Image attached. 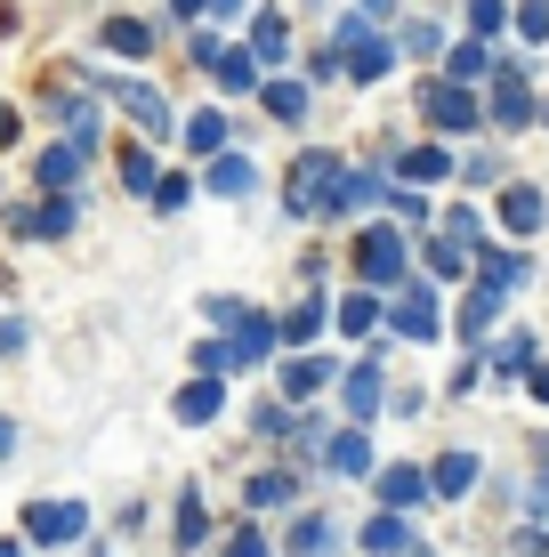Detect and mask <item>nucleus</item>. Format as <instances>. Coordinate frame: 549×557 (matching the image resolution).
Here are the masks:
<instances>
[{"mask_svg":"<svg viewBox=\"0 0 549 557\" xmlns=\"http://www.w3.org/2000/svg\"><path fill=\"white\" fill-rule=\"evenodd\" d=\"M388 348H396V339L380 332V339H364V356L339 363L332 405H339V420H348V429H372V420L388 412Z\"/></svg>","mask_w":549,"mask_h":557,"instance_id":"nucleus-1","label":"nucleus"},{"mask_svg":"<svg viewBox=\"0 0 549 557\" xmlns=\"http://www.w3.org/2000/svg\"><path fill=\"white\" fill-rule=\"evenodd\" d=\"M348 275L364 283V292H396V283L412 275V235L404 226H388V219H364L355 226V243H348Z\"/></svg>","mask_w":549,"mask_h":557,"instance_id":"nucleus-2","label":"nucleus"},{"mask_svg":"<svg viewBox=\"0 0 549 557\" xmlns=\"http://www.w3.org/2000/svg\"><path fill=\"white\" fill-rule=\"evenodd\" d=\"M89 533H98V517H89V502H73V493H49V502L16 509V542L25 549H82Z\"/></svg>","mask_w":549,"mask_h":557,"instance_id":"nucleus-3","label":"nucleus"},{"mask_svg":"<svg viewBox=\"0 0 549 557\" xmlns=\"http://www.w3.org/2000/svg\"><path fill=\"white\" fill-rule=\"evenodd\" d=\"M332 57H339V73H348L355 89H372V82H388V73H396V41L380 25H364L355 9L332 25Z\"/></svg>","mask_w":549,"mask_h":557,"instance_id":"nucleus-4","label":"nucleus"},{"mask_svg":"<svg viewBox=\"0 0 549 557\" xmlns=\"http://www.w3.org/2000/svg\"><path fill=\"white\" fill-rule=\"evenodd\" d=\"M485 122L501 129V138H517V129H534L541 122V98H534V82H525V57H494V82H485Z\"/></svg>","mask_w":549,"mask_h":557,"instance_id":"nucleus-5","label":"nucleus"},{"mask_svg":"<svg viewBox=\"0 0 549 557\" xmlns=\"http://www.w3.org/2000/svg\"><path fill=\"white\" fill-rule=\"evenodd\" d=\"M380 332H388V339H421V348H428V339H445V292H437L428 275H404V283L388 292Z\"/></svg>","mask_w":549,"mask_h":557,"instance_id":"nucleus-6","label":"nucleus"},{"mask_svg":"<svg viewBox=\"0 0 549 557\" xmlns=\"http://www.w3.org/2000/svg\"><path fill=\"white\" fill-rule=\"evenodd\" d=\"M339 170H348V162H339V153L332 146H299L291 153V170H283V219H291V226H315V202H324V186L339 178Z\"/></svg>","mask_w":549,"mask_h":557,"instance_id":"nucleus-7","label":"nucleus"},{"mask_svg":"<svg viewBox=\"0 0 549 557\" xmlns=\"http://www.w3.org/2000/svg\"><path fill=\"white\" fill-rule=\"evenodd\" d=\"M308 485H315V476H308V469H291V460H259V469L235 485V509H242V517L299 509V502H308Z\"/></svg>","mask_w":549,"mask_h":557,"instance_id":"nucleus-8","label":"nucleus"},{"mask_svg":"<svg viewBox=\"0 0 549 557\" xmlns=\"http://www.w3.org/2000/svg\"><path fill=\"white\" fill-rule=\"evenodd\" d=\"M388 202V170H339L315 202V226H348V219H372Z\"/></svg>","mask_w":549,"mask_h":557,"instance_id":"nucleus-9","label":"nucleus"},{"mask_svg":"<svg viewBox=\"0 0 549 557\" xmlns=\"http://www.w3.org/2000/svg\"><path fill=\"white\" fill-rule=\"evenodd\" d=\"M267 372H275V396H283V405H324L332 380H339V356H324V348H291V356H275Z\"/></svg>","mask_w":549,"mask_h":557,"instance_id":"nucleus-10","label":"nucleus"},{"mask_svg":"<svg viewBox=\"0 0 549 557\" xmlns=\"http://www.w3.org/2000/svg\"><path fill=\"white\" fill-rule=\"evenodd\" d=\"M421 122L437 129V138H469V129H485V106H477V89L428 73V82H421Z\"/></svg>","mask_w":549,"mask_h":557,"instance_id":"nucleus-11","label":"nucleus"},{"mask_svg":"<svg viewBox=\"0 0 549 557\" xmlns=\"http://www.w3.org/2000/svg\"><path fill=\"white\" fill-rule=\"evenodd\" d=\"M339 549H348V533H339V517L315 509V502H299L291 525H283V542H275V557H339Z\"/></svg>","mask_w":549,"mask_h":557,"instance_id":"nucleus-12","label":"nucleus"},{"mask_svg":"<svg viewBox=\"0 0 549 557\" xmlns=\"http://www.w3.org/2000/svg\"><path fill=\"white\" fill-rule=\"evenodd\" d=\"M219 542V517L202 502V485H178L170 493V557H202Z\"/></svg>","mask_w":549,"mask_h":557,"instance_id":"nucleus-13","label":"nucleus"},{"mask_svg":"<svg viewBox=\"0 0 549 557\" xmlns=\"http://www.w3.org/2000/svg\"><path fill=\"white\" fill-rule=\"evenodd\" d=\"M226 388H235V380H211V372H186L178 388H170V420H178V429H219L226 420Z\"/></svg>","mask_w":549,"mask_h":557,"instance_id":"nucleus-14","label":"nucleus"},{"mask_svg":"<svg viewBox=\"0 0 549 557\" xmlns=\"http://www.w3.org/2000/svg\"><path fill=\"white\" fill-rule=\"evenodd\" d=\"M226 348H235V372H267V363L283 356V348H275V307L242 299V315H235V332H226Z\"/></svg>","mask_w":549,"mask_h":557,"instance_id":"nucleus-15","label":"nucleus"},{"mask_svg":"<svg viewBox=\"0 0 549 557\" xmlns=\"http://www.w3.org/2000/svg\"><path fill=\"white\" fill-rule=\"evenodd\" d=\"M82 186H89V153L73 138H49L33 153V195H82Z\"/></svg>","mask_w":549,"mask_h":557,"instance_id":"nucleus-16","label":"nucleus"},{"mask_svg":"<svg viewBox=\"0 0 549 557\" xmlns=\"http://www.w3.org/2000/svg\"><path fill=\"white\" fill-rule=\"evenodd\" d=\"M195 186L219 195V202H251L259 195V162L242 146H226V153H211V162H195Z\"/></svg>","mask_w":549,"mask_h":557,"instance_id":"nucleus-17","label":"nucleus"},{"mask_svg":"<svg viewBox=\"0 0 549 557\" xmlns=\"http://www.w3.org/2000/svg\"><path fill=\"white\" fill-rule=\"evenodd\" d=\"M364 485H372V502L396 509V517L428 509V469H421V460H380V469H372Z\"/></svg>","mask_w":549,"mask_h":557,"instance_id":"nucleus-18","label":"nucleus"},{"mask_svg":"<svg viewBox=\"0 0 549 557\" xmlns=\"http://www.w3.org/2000/svg\"><path fill=\"white\" fill-rule=\"evenodd\" d=\"M372 469H380V453H372V429H348V420H339V429H332V445H324V460H315V476L364 485Z\"/></svg>","mask_w":549,"mask_h":557,"instance_id":"nucleus-19","label":"nucleus"},{"mask_svg":"<svg viewBox=\"0 0 549 557\" xmlns=\"http://www.w3.org/2000/svg\"><path fill=\"white\" fill-rule=\"evenodd\" d=\"M324 332H332V299H324V292H299V299L275 315V348H283V356H291V348H324Z\"/></svg>","mask_w":549,"mask_h":557,"instance_id":"nucleus-20","label":"nucleus"},{"mask_svg":"<svg viewBox=\"0 0 549 557\" xmlns=\"http://www.w3.org/2000/svg\"><path fill=\"white\" fill-rule=\"evenodd\" d=\"M242 49H251L259 73H283V65H291V16H283V9H251V16H242Z\"/></svg>","mask_w":549,"mask_h":557,"instance_id":"nucleus-21","label":"nucleus"},{"mask_svg":"<svg viewBox=\"0 0 549 557\" xmlns=\"http://www.w3.org/2000/svg\"><path fill=\"white\" fill-rule=\"evenodd\" d=\"M98 49L113 57V65H146V57L162 49V25H154V16H105V25H98Z\"/></svg>","mask_w":549,"mask_h":557,"instance_id":"nucleus-22","label":"nucleus"},{"mask_svg":"<svg viewBox=\"0 0 549 557\" xmlns=\"http://www.w3.org/2000/svg\"><path fill=\"white\" fill-rule=\"evenodd\" d=\"M452 162H461V153H452L445 138H421V146H404V153L388 162V178H396V186H421V195H428V186L452 178Z\"/></svg>","mask_w":549,"mask_h":557,"instance_id":"nucleus-23","label":"nucleus"},{"mask_svg":"<svg viewBox=\"0 0 549 557\" xmlns=\"http://www.w3.org/2000/svg\"><path fill=\"white\" fill-rule=\"evenodd\" d=\"M348 542L364 549V557H421V533H412V517H396V509H372Z\"/></svg>","mask_w":549,"mask_h":557,"instance_id":"nucleus-24","label":"nucleus"},{"mask_svg":"<svg viewBox=\"0 0 549 557\" xmlns=\"http://www.w3.org/2000/svg\"><path fill=\"white\" fill-rule=\"evenodd\" d=\"M380 315H388V299H380V292H364V283H348V292L332 299V332H339V339H355V348H364V339H380Z\"/></svg>","mask_w":549,"mask_h":557,"instance_id":"nucleus-25","label":"nucleus"},{"mask_svg":"<svg viewBox=\"0 0 549 557\" xmlns=\"http://www.w3.org/2000/svg\"><path fill=\"white\" fill-rule=\"evenodd\" d=\"M178 146H186V162H211V153H226V146H235V113H219V106L178 113Z\"/></svg>","mask_w":549,"mask_h":557,"instance_id":"nucleus-26","label":"nucleus"},{"mask_svg":"<svg viewBox=\"0 0 549 557\" xmlns=\"http://www.w3.org/2000/svg\"><path fill=\"white\" fill-rule=\"evenodd\" d=\"M259 113H267V122H283V129H299L315 113V89L299 82V73H267V82H259V98H251Z\"/></svg>","mask_w":549,"mask_h":557,"instance_id":"nucleus-27","label":"nucleus"},{"mask_svg":"<svg viewBox=\"0 0 549 557\" xmlns=\"http://www.w3.org/2000/svg\"><path fill=\"white\" fill-rule=\"evenodd\" d=\"M494 219H501V235L534 243V235H541V219H549V195L517 178V186H501V195H494Z\"/></svg>","mask_w":549,"mask_h":557,"instance_id":"nucleus-28","label":"nucleus"},{"mask_svg":"<svg viewBox=\"0 0 549 557\" xmlns=\"http://www.w3.org/2000/svg\"><path fill=\"white\" fill-rule=\"evenodd\" d=\"M105 153H113V170H122V178H113V186H122V195H154V178H162V153L154 146H146V138H105Z\"/></svg>","mask_w":549,"mask_h":557,"instance_id":"nucleus-29","label":"nucleus"},{"mask_svg":"<svg viewBox=\"0 0 549 557\" xmlns=\"http://www.w3.org/2000/svg\"><path fill=\"white\" fill-rule=\"evenodd\" d=\"M412 275H428L445 292V283H469V251L452 235H412Z\"/></svg>","mask_w":549,"mask_h":557,"instance_id":"nucleus-30","label":"nucleus"},{"mask_svg":"<svg viewBox=\"0 0 549 557\" xmlns=\"http://www.w3.org/2000/svg\"><path fill=\"white\" fill-rule=\"evenodd\" d=\"M477 476H485V460L477 453H437L428 460V502H469V493H477Z\"/></svg>","mask_w":549,"mask_h":557,"instance_id":"nucleus-31","label":"nucleus"},{"mask_svg":"<svg viewBox=\"0 0 549 557\" xmlns=\"http://www.w3.org/2000/svg\"><path fill=\"white\" fill-rule=\"evenodd\" d=\"M202 557H275V533H267V517H242V509H235Z\"/></svg>","mask_w":549,"mask_h":557,"instance_id":"nucleus-32","label":"nucleus"},{"mask_svg":"<svg viewBox=\"0 0 549 557\" xmlns=\"http://www.w3.org/2000/svg\"><path fill=\"white\" fill-rule=\"evenodd\" d=\"M501 292H485V283H469V292H461V315H452V332H461L469 339V348H485V339H494V323H501Z\"/></svg>","mask_w":549,"mask_h":557,"instance_id":"nucleus-33","label":"nucleus"},{"mask_svg":"<svg viewBox=\"0 0 549 557\" xmlns=\"http://www.w3.org/2000/svg\"><path fill=\"white\" fill-rule=\"evenodd\" d=\"M437 73H445V82H461V89H485V82H494V41H445Z\"/></svg>","mask_w":549,"mask_h":557,"instance_id":"nucleus-34","label":"nucleus"},{"mask_svg":"<svg viewBox=\"0 0 549 557\" xmlns=\"http://www.w3.org/2000/svg\"><path fill=\"white\" fill-rule=\"evenodd\" d=\"M82 235V195H33V243H73Z\"/></svg>","mask_w":549,"mask_h":557,"instance_id":"nucleus-35","label":"nucleus"},{"mask_svg":"<svg viewBox=\"0 0 549 557\" xmlns=\"http://www.w3.org/2000/svg\"><path fill=\"white\" fill-rule=\"evenodd\" d=\"M477 363H485L494 380H525V372L541 363V339H534V332H501V339H494V348H485Z\"/></svg>","mask_w":549,"mask_h":557,"instance_id":"nucleus-36","label":"nucleus"},{"mask_svg":"<svg viewBox=\"0 0 549 557\" xmlns=\"http://www.w3.org/2000/svg\"><path fill=\"white\" fill-rule=\"evenodd\" d=\"M388 41H396V57H412V65H437V57H445V25H428V16H404Z\"/></svg>","mask_w":549,"mask_h":557,"instance_id":"nucleus-37","label":"nucleus"},{"mask_svg":"<svg viewBox=\"0 0 549 557\" xmlns=\"http://www.w3.org/2000/svg\"><path fill=\"white\" fill-rule=\"evenodd\" d=\"M388 226H404V235H428V226H437V210H428V195H421V186H396L388 178Z\"/></svg>","mask_w":549,"mask_h":557,"instance_id":"nucleus-38","label":"nucleus"},{"mask_svg":"<svg viewBox=\"0 0 549 557\" xmlns=\"http://www.w3.org/2000/svg\"><path fill=\"white\" fill-rule=\"evenodd\" d=\"M202 186H195V170L186 162H162V178H154V195H146V210H162V219H178L186 202H195Z\"/></svg>","mask_w":549,"mask_h":557,"instance_id":"nucleus-39","label":"nucleus"},{"mask_svg":"<svg viewBox=\"0 0 549 557\" xmlns=\"http://www.w3.org/2000/svg\"><path fill=\"white\" fill-rule=\"evenodd\" d=\"M211 82L226 89V98H259V82H267V73H259V65H251V49L235 41V49H226L219 65H211Z\"/></svg>","mask_w":549,"mask_h":557,"instance_id":"nucleus-40","label":"nucleus"},{"mask_svg":"<svg viewBox=\"0 0 549 557\" xmlns=\"http://www.w3.org/2000/svg\"><path fill=\"white\" fill-rule=\"evenodd\" d=\"M242 429H251V445H275L283 453V436H291V405H283V396H259Z\"/></svg>","mask_w":549,"mask_h":557,"instance_id":"nucleus-41","label":"nucleus"},{"mask_svg":"<svg viewBox=\"0 0 549 557\" xmlns=\"http://www.w3.org/2000/svg\"><path fill=\"white\" fill-rule=\"evenodd\" d=\"M186 372H211V380H235V348H226L219 332H202L195 348H186Z\"/></svg>","mask_w":549,"mask_h":557,"instance_id":"nucleus-42","label":"nucleus"},{"mask_svg":"<svg viewBox=\"0 0 549 557\" xmlns=\"http://www.w3.org/2000/svg\"><path fill=\"white\" fill-rule=\"evenodd\" d=\"M437 235H452V243H461V251H477V243H485V219H477V210H469V202H452L445 219H437Z\"/></svg>","mask_w":549,"mask_h":557,"instance_id":"nucleus-43","label":"nucleus"},{"mask_svg":"<svg viewBox=\"0 0 549 557\" xmlns=\"http://www.w3.org/2000/svg\"><path fill=\"white\" fill-rule=\"evenodd\" d=\"M219 57H226V33H219V25H195V33H186V65H195V73H211Z\"/></svg>","mask_w":549,"mask_h":557,"instance_id":"nucleus-44","label":"nucleus"},{"mask_svg":"<svg viewBox=\"0 0 549 557\" xmlns=\"http://www.w3.org/2000/svg\"><path fill=\"white\" fill-rule=\"evenodd\" d=\"M33 348V315H16V307H0V363H16Z\"/></svg>","mask_w":549,"mask_h":557,"instance_id":"nucleus-45","label":"nucleus"},{"mask_svg":"<svg viewBox=\"0 0 549 557\" xmlns=\"http://www.w3.org/2000/svg\"><path fill=\"white\" fill-rule=\"evenodd\" d=\"M195 307H202V332H219V339L235 332V315H242V299H235V292H211V299H195Z\"/></svg>","mask_w":549,"mask_h":557,"instance_id":"nucleus-46","label":"nucleus"},{"mask_svg":"<svg viewBox=\"0 0 549 557\" xmlns=\"http://www.w3.org/2000/svg\"><path fill=\"white\" fill-rule=\"evenodd\" d=\"M509 25V0H469V41H494Z\"/></svg>","mask_w":549,"mask_h":557,"instance_id":"nucleus-47","label":"nucleus"},{"mask_svg":"<svg viewBox=\"0 0 549 557\" xmlns=\"http://www.w3.org/2000/svg\"><path fill=\"white\" fill-rule=\"evenodd\" d=\"M509 25L525 33V49H534V41H549V0H517V9H509Z\"/></svg>","mask_w":549,"mask_h":557,"instance_id":"nucleus-48","label":"nucleus"},{"mask_svg":"<svg viewBox=\"0 0 549 557\" xmlns=\"http://www.w3.org/2000/svg\"><path fill=\"white\" fill-rule=\"evenodd\" d=\"M0 226H9V243H33V195L0 202Z\"/></svg>","mask_w":549,"mask_h":557,"instance_id":"nucleus-49","label":"nucleus"},{"mask_svg":"<svg viewBox=\"0 0 549 557\" xmlns=\"http://www.w3.org/2000/svg\"><path fill=\"white\" fill-rule=\"evenodd\" d=\"M452 178H461V186H494L501 162H494V153H469V162H452Z\"/></svg>","mask_w":549,"mask_h":557,"instance_id":"nucleus-50","label":"nucleus"},{"mask_svg":"<svg viewBox=\"0 0 549 557\" xmlns=\"http://www.w3.org/2000/svg\"><path fill=\"white\" fill-rule=\"evenodd\" d=\"M259 0H202V25H242Z\"/></svg>","mask_w":549,"mask_h":557,"instance_id":"nucleus-51","label":"nucleus"},{"mask_svg":"<svg viewBox=\"0 0 549 557\" xmlns=\"http://www.w3.org/2000/svg\"><path fill=\"white\" fill-rule=\"evenodd\" d=\"M299 82H308V89H315V82H339V57H332V41H324V49H308V73H299Z\"/></svg>","mask_w":549,"mask_h":557,"instance_id":"nucleus-52","label":"nucleus"},{"mask_svg":"<svg viewBox=\"0 0 549 557\" xmlns=\"http://www.w3.org/2000/svg\"><path fill=\"white\" fill-rule=\"evenodd\" d=\"M355 16H364V25H380V33H388V25H396V0H355Z\"/></svg>","mask_w":549,"mask_h":557,"instance_id":"nucleus-53","label":"nucleus"},{"mask_svg":"<svg viewBox=\"0 0 549 557\" xmlns=\"http://www.w3.org/2000/svg\"><path fill=\"white\" fill-rule=\"evenodd\" d=\"M16 138H25V113H16L9 98H0V146H16Z\"/></svg>","mask_w":549,"mask_h":557,"instance_id":"nucleus-54","label":"nucleus"},{"mask_svg":"<svg viewBox=\"0 0 549 557\" xmlns=\"http://www.w3.org/2000/svg\"><path fill=\"white\" fill-rule=\"evenodd\" d=\"M16 445H25V429H16V420L0 412V460H16Z\"/></svg>","mask_w":549,"mask_h":557,"instance_id":"nucleus-55","label":"nucleus"},{"mask_svg":"<svg viewBox=\"0 0 549 557\" xmlns=\"http://www.w3.org/2000/svg\"><path fill=\"white\" fill-rule=\"evenodd\" d=\"M170 25H202V0H170Z\"/></svg>","mask_w":549,"mask_h":557,"instance_id":"nucleus-56","label":"nucleus"},{"mask_svg":"<svg viewBox=\"0 0 549 557\" xmlns=\"http://www.w3.org/2000/svg\"><path fill=\"white\" fill-rule=\"evenodd\" d=\"M525 388H534V405H549V363H534V372H525Z\"/></svg>","mask_w":549,"mask_h":557,"instance_id":"nucleus-57","label":"nucleus"},{"mask_svg":"<svg viewBox=\"0 0 549 557\" xmlns=\"http://www.w3.org/2000/svg\"><path fill=\"white\" fill-rule=\"evenodd\" d=\"M73 557H113V533H89V542L73 549Z\"/></svg>","mask_w":549,"mask_h":557,"instance_id":"nucleus-58","label":"nucleus"},{"mask_svg":"<svg viewBox=\"0 0 549 557\" xmlns=\"http://www.w3.org/2000/svg\"><path fill=\"white\" fill-rule=\"evenodd\" d=\"M0 557H33L25 542H16V533H0Z\"/></svg>","mask_w":549,"mask_h":557,"instance_id":"nucleus-59","label":"nucleus"},{"mask_svg":"<svg viewBox=\"0 0 549 557\" xmlns=\"http://www.w3.org/2000/svg\"><path fill=\"white\" fill-rule=\"evenodd\" d=\"M299 9H324V0H299Z\"/></svg>","mask_w":549,"mask_h":557,"instance_id":"nucleus-60","label":"nucleus"},{"mask_svg":"<svg viewBox=\"0 0 549 557\" xmlns=\"http://www.w3.org/2000/svg\"><path fill=\"white\" fill-rule=\"evenodd\" d=\"M541 122H549V106H541Z\"/></svg>","mask_w":549,"mask_h":557,"instance_id":"nucleus-61","label":"nucleus"}]
</instances>
